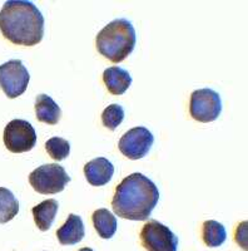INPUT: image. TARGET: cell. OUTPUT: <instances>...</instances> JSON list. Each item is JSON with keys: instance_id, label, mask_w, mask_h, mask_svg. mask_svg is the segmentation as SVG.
<instances>
[{"instance_id": "obj_1", "label": "cell", "mask_w": 248, "mask_h": 251, "mask_svg": "<svg viewBox=\"0 0 248 251\" xmlns=\"http://www.w3.org/2000/svg\"><path fill=\"white\" fill-rule=\"evenodd\" d=\"M159 201L156 183L144 175L135 172L127 176L115 188L112 207L117 216L134 221H144Z\"/></svg>"}, {"instance_id": "obj_2", "label": "cell", "mask_w": 248, "mask_h": 251, "mask_svg": "<svg viewBox=\"0 0 248 251\" xmlns=\"http://www.w3.org/2000/svg\"><path fill=\"white\" fill-rule=\"evenodd\" d=\"M0 30L13 44L37 46L44 37L43 14L32 1L9 0L0 10Z\"/></svg>"}, {"instance_id": "obj_3", "label": "cell", "mask_w": 248, "mask_h": 251, "mask_svg": "<svg viewBox=\"0 0 248 251\" xmlns=\"http://www.w3.org/2000/svg\"><path fill=\"white\" fill-rule=\"evenodd\" d=\"M135 30L127 19H115L107 24L95 38L97 49L111 62L119 63L126 59L135 46Z\"/></svg>"}, {"instance_id": "obj_4", "label": "cell", "mask_w": 248, "mask_h": 251, "mask_svg": "<svg viewBox=\"0 0 248 251\" xmlns=\"http://www.w3.org/2000/svg\"><path fill=\"white\" fill-rule=\"evenodd\" d=\"M29 182L35 191L42 195L59 194L70 182V177L63 166L48 163L35 169L29 175Z\"/></svg>"}, {"instance_id": "obj_5", "label": "cell", "mask_w": 248, "mask_h": 251, "mask_svg": "<svg viewBox=\"0 0 248 251\" xmlns=\"http://www.w3.org/2000/svg\"><path fill=\"white\" fill-rule=\"evenodd\" d=\"M222 111L220 94L211 88L197 89L191 94L189 112L198 122L209 123L218 118Z\"/></svg>"}, {"instance_id": "obj_6", "label": "cell", "mask_w": 248, "mask_h": 251, "mask_svg": "<svg viewBox=\"0 0 248 251\" xmlns=\"http://www.w3.org/2000/svg\"><path fill=\"white\" fill-rule=\"evenodd\" d=\"M140 241L147 251H177L178 237L168 226L151 220L143 226Z\"/></svg>"}, {"instance_id": "obj_7", "label": "cell", "mask_w": 248, "mask_h": 251, "mask_svg": "<svg viewBox=\"0 0 248 251\" xmlns=\"http://www.w3.org/2000/svg\"><path fill=\"white\" fill-rule=\"evenodd\" d=\"M29 80L30 75L22 60L13 59L0 66V87L8 98L14 100L22 96L28 88Z\"/></svg>"}, {"instance_id": "obj_8", "label": "cell", "mask_w": 248, "mask_h": 251, "mask_svg": "<svg viewBox=\"0 0 248 251\" xmlns=\"http://www.w3.org/2000/svg\"><path fill=\"white\" fill-rule=\"evenodd\" d=\"M4 145L13 153H23L34 149L37 143L35 129L28 121L13 120L4 129Z\"/></svg>"}, {"instance_id": "obj_9", "label": "cell", "mask_w": 248, "mask_h": 251, "mask_svg": "<svg viewBox=\"0 0 248 251\" xmlns=\"http://www.w3.org/2000/svg\"><path fill=\"white\" fill-rule=\"evenodd\" d=\"M154 137L146 127H134L120 137L118 147L127 158L139 160L147 156L153 146Z\"/></svg>"}, {"instance_id": "obj_10", "label": "cell", "mask_w": 248, "mask_h": 251, "mask_svg": "<svg viewBox=\"0 0 248 251\" xmlns=\"http://www.w3.org/2000/svg\"><path fill=\"white\" fill-rule=\"evenodd\" d=\"M84 175L91 186H104L114 175V166L104 157H98L84 166Z\"/></svg>"}, {"instance_id": "obj_11", "label": "cell", "mask_w": 248, "mask_h": 251, "mask_svg": "<svg viewBox=\"0 0 248 251\" xmlns=\"http://www.w3.org/2000/svg\"><path fill=\"white\" fill-rule=\"evenodd\" d=\"M86 235V228L80 216L70 214L66 224L57 230V237L62 245H75L82 241Z\"/></svg>"}, {"instance_id": "obj_12", "label": "cell", "mask_w": 248, "mask_h": 251, "mask_svg": "<svg viewBox=\"0 0 248 251\" xmlns=\"http://www.w3.org/2000/svg\"><path fill=\"white\" fill-rule=\"evenodd\" d=\"M103 82L112 94L120 96L126 93V91L132 84V77L126 69H122L119 67H111L103 73Z\"/></svg>"}, {"instance_id": "obj_13", "label": "cell", "mask_w": 248, "mask_h": 251, "mask_svg": "<svg viewBox=\"0 0 248 251\" xmlns=\"http://www.w3.org/2000/svg\"><path fill=\"white\" fill-rule=\"evenodd\" d=\"M35 114H37L38 121L46 123V125L54 126L59 122L60 107L58 106L54 100L46 94H39L35 98Z\"/></svg>"}, {"instance_id": "obj_14", "label": "cell", "mask_w": 248, "mask_h": 251, "mask_svg": "<svg viewBox=\"0 0 248 251\" xmlns=\"http://www.w3.org/2000/svg\"><path fill=\"white\" fill-rule=\"evenodd\" d=\"M59 203L57 200H44L39 205L34 206L32 210L33 217H34L35 225L40 231H48L51 224L54 223V219L57 216Z\"/></svg>"}, {"instance_id": "obj_15", "label": "cell", "mask_w": 248, "mask_h": 251, "mask_svg": "<svg viewBox=\"0 0 248 251\" xmlns=\"http://www.w3.org/2000/svg\"><path fill=\"white\" fill-rule=\"evenodd\" d=\"M95 231L102 239H111L117 231V219L108 208H98L91 215Z\"/></svg>"}, {"instance_id": "obj_16", "label": "cell", "mask_w": 248, "mask_h": 251, "mask_svg": "<svg viewBox=\"0 0 248 251\" xmlns=\"http://www.w3.org/2000/svg\"><path fill=\"white\" fill-rule=\"evenodd\" d=\"M203 241L208 248H218L227 239V232L222 224L214 220H208L203 223Z\"/></svg>"}, {"instance_id": "obj_17", "label": "cell", "mask_w": 248, "mask_h": 251, "mask_svg": "<svg viewBox=\"0 0 248 251\" xmlns=\"http://www.w3.org/2000/svg\"><path fill=\"white\" fill-rule=\"evenodd\" d=\"M19 212V201L10 190L0 187V224H6Z\"/></svg>"}, {"instance_id": "obj_18", "label": "cell", "mask_w": 248, "mask_h": 251, "mask_svg": "<svg viewBox=\"0 0 248 251\" xmlns=\"http://www.w3.org/2000/svg\"><path fill=\"white\" fill-rule=\"evenodd\" d=\"M45 150L53 160L63 161L70 153V145L64 138L51 137L45 142Z\"/></svg>"}, {"instance_id": "obj_19", "label": "cell", "mask_w": 248, "mask_h": 251, "mask_svg": "<svg viewBox=\"0 0 248 251\" xmlns=\"http://www.w3.org/2000/svg\"><path fill=\"white\" fill-rule=\"evenodd\" d=\"M124 120V109L119 104H111L102 113V122L104 127L114 131Z\"/></svg>"}, {"instance_id": "obj_20", "label": "cell", "mask_w": 248, "mask_h": 251, "mask_svg": "<svg viewBox=\"0 0 248 251\" xmlns=\"http://www.w3.org/2000/svg\"><path fill=\"white\" fill-rule=\"evenodd\" d=\"M236 241L245 251H247V223L243 221L238 225L236 231Z\"/></svg>"}, {"instance_id": "obj_21", "label": "cell", "mask_w": 248, "mask_h": 251, "mask_svg": "<svg viewBox=\"0 0 248 251\" xmlns=\"http://www.w3.org/2000/svg\"><path fill=\"white\" fill-rule=\"evenodd\" d=\"M79 251H94V250H91L90 248H83V249H80Z\"/></svg>"}]
</instances>
